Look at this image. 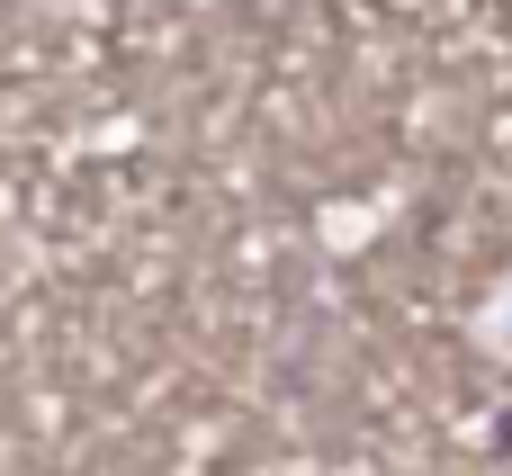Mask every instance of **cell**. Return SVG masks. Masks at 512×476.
Wrapping results in <instances>:
<instances>
[{"label":"cell","mask_w":512,"mask_h":476,"mask_svg":"<svg viewBox=\"0 0 512 476\" xmlns=\"http://www.w3.org/2000/svg\"><path fill=\"white\" fill-rule=\"evenodd\" d=\"M270 476H333V468H315V459H288V468H270Z\"/></svg>","instance_id":"7a4b0ae2"},{"label":"cell","mask_w":512,"mask_h":476,"mask_svg":"<svg viewBox=\"0 0 512 476\" xmlns=\"http://www.w3.org/2000/svg\"><path fill=\"white\" fill-rule=\"evenodd\" d=\"M468 342H477L486 360H504V369H512V270L468 306Z\"/></svg>","instance_id":"6da1fadb"}]
</instances>
